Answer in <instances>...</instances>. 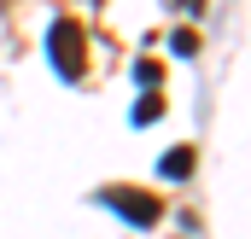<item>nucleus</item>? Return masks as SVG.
Returning a JSON list of instances; mask_svg holds the SVG:
<instances>
[{"label":"nucleus","instance_id":"f257e3e1","mask_svg":"<svg viewBox=\"0 0 251 239\" xmlns=\"http://www.w3.org/2000/svg\"><path fill=\"white\" fill-rule=\"evenodd\" d=\"M47 59H53V70H59L64 82L82 76V64H88V41H82V24H76V18H53V29H47Z\"/></svg>","mask_w":251,"mask_h":239},{"label":"nucleus","instance_id":"f03ea898","mask_svg":"<svg viewBox=\"0 0 251 239\" xmlns=\"http://www.w3.org/2000/svg\"><path fill=\"white\" fill-rule=\"evenodd\" d=\"M100 204H111L123 222L134 228H158L164 222V204L152 198V192H140V187H100Z\"/></svg>","mask_w":251,"mask_h":239},{"label":"nucleus","instance_id":"7ed1b4c3","mask_svg":"<svg viewBox=\"0 0 251 239\" xmlns=\"http://www.w3.org/2000/svg\"><path fill=\"white\" fill-rule=\"evenodd\" d=\"M158 175L164 181H187L193 175V146H170V152L158 158Z\"/></svg>","mask_w":251,"mask_h":239},{"label":"nucleus","instance_id":"20e7f679","mask_svg":"<svg viewBox=\"0 0 251 239\" xmlns=\"http://www.w3.org/2000/svg\"><path fill=\"white\" fill-rule=\"evenodd\" d=\"M158 117H164V99H158V88H146V94L134 99V111H128V122H134V128H152Z\"/></svg>","mask_w":251,"mask_h":239},{"label":"nucleus","instance_id":"39448f33","mask_svg":"<svg viewBox=\"0 0 251 239\" xmlns=\"http://www.w3.org/2000/svg\"><path fill=\"white\" fill-rule=\"evenodd\" d=\"M158 76H164V70H158L152 59H140V64H134V82H140V88H158Z\"/></svg>","mask_w":251,"mask_h":239}]
</instances>
